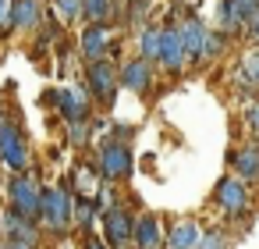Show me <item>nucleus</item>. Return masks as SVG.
<instances>
[{"instance_id":"nucleus-1","label":"nucleus","mask_w":259,"mask_h":249,"mask_svg":"<svg viewBox=\"0 0 259 249\" xmlns=\"http://www.w3.org/2000/svg\"><path fill=\"white\" fill-rule=\"evenodd\" d=\"M39 224L50 235H68L75 228V196L68 192V185H43Z\"/></svg>"},{"instance_id":"nucleus-2","label":"nucleus","mask_w":259,"mask_h":249,"mask_svg":"<svg viewBox=\"0 0 259 249\" xmlns=\"http://www.w3.org/2000/svg\"><path fill=\"white\" fill-rule=\"evenodd\" d=\"M96 167H100V182H107V185H121V182H128L132 171H135L132 146L121 143V139H114V135H107V139L100 143Z\"/></svg>"},{"instance_id":"nucleus-3","label":"nucleus","mask_w":259,"mask_h":249,"mask_svg":"<svg viewBox=\"0 0 259 249\" xmlns=\"http://www.w3.org/2000/svg\"><path fill=\"white\" fill-rule=\"evenodd\" d=\"M8 206L29 221H39V206H43V185L32 171L11 174L8 178Z\"/></svg>"},{"instance_id":"nucleus-4","label":"nucleus","mask_w":259,"mask_h":249,"mask_svg":"<svg viewBox=\"0 0 259 249\" xmlns=\"http://www.w3.org/2000/svg\"><path fill=\"white\" fill-rule=\"evenodd\" d=\"M0 164L11 167L15 174L29 171V135L18 121H0Z\"/></svg>"},{"instance_id":"nucleus-5","label":"nucleus","mask_w":259,"mask_h":249,"mask_svg":"<svg viewBox=\"0 0 259 249\" xmlns=\"http://www.w3.org/2000/svg\"><path fill=\"white\" fill-rule=\"evenodd\" d=\"M85 89L100 107H114L121 79H117V61H93L85 64Z\"/></svg>"},{"instance_id":"nucleus-6","label":"nucleus","mask_w":259,"mask_h":249,"mask_svg":"<svg viewBox=\"0 0 259 249\" xmlns=\"http://www.w3.org/2000/svg\"><path fill=\"white\" fill-rule=\"evenodd\" d=\"M213 206H217L227 221L245 217V214H248V206H252L248 185H245L241 178H234V174H224V178L213 185Z\"/></svg>"},{"instance_id":"nucleus-7","label":"nucleus","mask_w":259,"mask_h":249,"mask_svg":"<svg viewBox=\"0 0 259 249\" xmlns=\"http://www.w3.org/2000/svg\"><path fill=\"white\" fill-rule=\"evenodd\" d=\"M100 224H103V242L110 249H128L135 242V217L117 203V206H107L100 214Z\"/></svg>"},{"instance_id":"nucleus-8","label":"nucleus","mask_w":259,"mask_h":249,"mask_svg":"<svg viewBox=\"0 0 259 249\" xmlns=\"http://www.w3.org/2000/svg\"><path fill=\"white\" fill-rule=\"evenodd\" d=\"M156 64H160L167 75H181V72L188 68V54H185L178 22L163 25V40H160V57H156Z\"/></svg>"},{"instance_id":"nucleus-9","label":"nucleus","mask_w":259,"mask_h":249,"mask_svg":"<svg viewBox=\"0 0 259 249\" xmlns=\"http://www.w3.org/2000/svg\"><path fill=\"white\" fill-rule=\"evenodd\" d=\"M110 47H114V29L110 25H85L82 36H78V54L85 57V64L107 61Z\"/></svg>"},{"instance_id":"nucleus-10","label":"nucleus","mask_w":259,"mask_h":249,"mask_svg":"<svg viewBox=\"0 0 259 249\" xmlns=\"http://www.w3.org/2000/svg\"><path fill=\"white\" fill-rule=\"evenodd\" d=\"M117 79H121V89H128V93H135V96H146V93L153 89V64L135 54V57L121 61Z\"/></svg>"},{"instance_id":"nucleus-11","label":"nucleus","mask_w":259,"mask_h":249,"mask_svg":"<svg viewBox=\"0 0 259 249\" xmlns=\"http://www.w3.org/2000/svg\"><path fill=\"white\" fill-rule=\"evenodd\" d=\"M0 235H4V242H25V245H39V228L36 221L15 214L11 206L0 210Z\"/></svg>"},{"instance_id":"nucleus-12","label":"nucleus","mask_w":259,"mask_h":249,"mask_svg":"<svg viewBox=\"0 0 259 249\" xmlns=\"http://www.w3.org/2000/svg\"><path fill=\"white\" fill-rule=\"evenodd\" d=\"M89 89H85V82L82 86H64V89H57V114L71 125V121H89Z\"/></svg>"},{"instance_id":"nucleus-13","label":"nucleus","mask_w":259,"mask_h":249,"mask_svg":"<svg viewBox=\"0 0 259 249\" xmlns=\"http://www.w3.org/2000/svg\"><path fill=\"white\" fill-rule=\"evenodd\" d=\"M135 249H163L167 245V228H163V217L153 214V210H142L135 217Z\"/></svg>"},{"instance_id":"nucleus-14","label":"nucleus","mask_w":259,"mask_h":249,"mask_svg":"<svg viewBox=\"0 0 259 249\" xmlns=\"http://www.w3.org/2000/svg\"><path fill=\"white\" fill-rule=\"evenodd\" d=\"M178 29H181V43H185V54H188V64H199V57H202V47H206V36H209V25L195 15V11H188L181 22H178Z\"/></svg>"},{"instance_id":"nucleus-15","label":"nucleus","mask_w":259,"mask_h":249,"mask_svg":"<svg viewBox=\"0 0 259 249\" xmlns=\"http://www.w3.org/2000/svg\"><path fill=\"white\" fill-rule=\"evenodd\" d=\"M231 171H234V178H241L245 185L252 182H259V143H245V146H238L231 157Z\"/></svg>"},{"instance_id":"nucleus-16","label":"nucleus","mask_w":259,"mask_h":249,"mask_svg":"<svg viewBox=\"0 0 259 249\" xmlns=\"http://www.w3.org/2000/svg\"><path fill=\"white\" fill-rule=\"evenodd\" d=\"M234 82H238V93L241 96H248V93H252V100L259 96V47H248L241 54L238 72H234Z\"/></svg>"},{"instance_id":"nucleus-17","label":"nucleus","mask_w":259,"mask_h":249,"mask_svg":"<svg viewBox=\"0 0 259 249\" xmlns=\"http://www.w3.org/2000/svg\"><path fill=\"white\" fill-rule=\"evenodd\" d=\"M199 242H202V224L195 217H181L170 224L163 249H199Z\"/></svg>"},{"instance_id":"nucleus-18","label":"nucleus","mask_w":259,"mask_h":249,"mask_svg":"<svg viewBox=\"0 0 259 249\" xmlns=\"http://www.w3.org/2000/svg\"><path fill=\"white\" fill-rule=\"evenodd\" d=\"M15 32H32L43 22V4L39 0H11V15H8Z\"/></svg>"},{"instance_id":"nucleus-19","label":"nucleus","mask_w":259,"mask_h":249,"mask_svg":"<svg viewBox=\"0 0 259 249\" xmlns=\"http://www.w3.org/2000/svg\"><path fill=\"white\" fill-rule=\"evenodd\" d=\"M96 217H100L96 199H93V196H75V231H82V238H85V235H93Z\"/></svg>"},{"instance_id":"nucleus-20","label":"nucleus","mask_w":259,"mask_h":249,"mask_svg":"<svg viewBox=\"0 0 259 249\" xmlns=\"http://www.w3.org/2000/svg\"><path fill=\"white\" fill-rule=\"evenodd\" d=\"M227 36L220 32V29H209V36H206V47H202V57H199V68H209V64H217V61H224V54H227Z\"/></svg>"},{"instance_id":"nucleus-21","label":"nucleus","mask_w":259,"mask_h":249,"mask_svg":"<svg viewBox=\"0 0 259 249\" xmlns=\"http://www.w3.org/2000/svg\"><path fill=\"white\" fill-rule=\"evenodd\" d=\"M114 11H117L114 0H82V18L89 25H107L114 18Z\"/></svg>"},{"instance_id":"nucleus-22","label":"nucleus","mask_w":259,"mask_h":249,"mask_svg":"<svg viewBox=\"0 0 259 249\" xmlns=\"http://www.w3.org/2000/svg\"><path fill=\"white\" fill-rule=\"evenodd\" d=\"M160 40H163V25H146L139 32V57L153 64L160 57Z\"/></svg>"},{"instance_id":"nucleus-23","label":"nucleus","mask_w":259,"mask_h":249,"mask_svg":"<svg viewBox=\"0 0 259 249\" xmlns=\"http://www.w3.org/2000/svg\"><path fill=\"white\" fill-rule=\"evenodd\" d=\"M217 29L231 40V36H245L241 32V22H238V11H234V0H220L217 4Z\"/></svg>"},{"instance_id":"nucleus-24","label":"nucleus","mask_w":259,"mask_h":249,"mask_svg":"<svg viewBox=\"0 0 259 249\" xmlns=\"http://www.w3.org/2000/svg\"><path fill=\"white\" fill-rule=\"evenodd\" d=\"M234 11H238L241 32L252 36V29H255V22H259V0H234Z\"/></svg>"},{"instance_id":"nucleus-25","label":"nucleus","mask_w":259,"mask_h":249,"mask_svg":"<svg viewBox=\"0 0 259 249\" xmlns=\"http://www.w3.org/2000/svg\"><path fill=\"white\" fill-rule=\"evenodd\" d=\"M149 8H153V0H128V29H135V36L149 25Z\"/></svg>"},{"instance_id":"nucleus-26","label":"nucleus","mask_w":259,"mask_h":249,"mask_svg":"<svg viewBox=\"0 0 259 249\" xmlns=\"http://www.w3.org/2000/svg\"><path fill=\"white\" fill-rule=\"evenodd\" d=\"M54 15L61 18V22H78L82 18V0H54Z\"/></svg>"},{"instance_id":"nucleus-27","label":"nucleus","mask_w":259,"mask_h":249,"mask_svg":"<svg viewBox=\"0 0 259 249\" xmlns=\"http://www.w3.org/2000/svg\"><path fill=\"white\" fill-rule=\"evenodd\" d=\"M89 128H93V118L89 121H71L68 125V146H75V150L89 146Z\"/></svg>"},{"instance_id":"nucleus-28","label":"nucleus","mask_w":259,"mask_h":249,"mask_svg":"<svg viewBox=\"0 0 259 249\" xmlns=\"http://www.w3.org/2000/svg\"><path fill=\"white\" fill-rule=\"evenodd\" d=\"M199 249H231V238H227L224 228H209V231H202Z\"/></svg>"},{"instance_id":"nucleus-29","label":"nucleus","mask_w":259,"mask_h":249,"mask_svg":"<svg viewBox=\"0 0 259 249\" xmlns=\"http://www.w3.org/2000/svg\"><path fill=\"white\" fill-rule=\"evenodd\" d=\"M245 125H248L252 135H259V100H252V103L245 107Z\"/></svg>"},{"instance_id":"nucleus-30","label":"nucleus","mask_w":259,"mask_h":249,"mask_svg":"<svg viewBox=\"0 0 259 249\" xmlns=\"http://www.w3.org/2000/svg\"><path fill=\"white\" fill-rule=\"evenodd\" d=\"M78 249H110L103 238H96V235H85L82 242H78Z\"/></svg>"},{"instance_id":"nucleus-31","label":"nucleus","mask_w":259,"mask_h":249,"mask_svg":"<svg viewBox=\"0 0 259 249\" xmlns=\"http://www.w3.org/2000/svg\"><path fill=\"white\" fill-rule=\"evenodd\" d=\"M8 15H11V0H0V25L8 22Z\"/></svg>"},{"instance_id":"nucleus-32","label":"nucleus","mask_w":259,"mask_h":249,"mask_svg":"<svg viewBox=\"0 0 259 249\" xmlns=\"http://www.w3.org/2000/svg\"><path fill=\"white\" fill-rule=\"evenodd\" d=\"M8 249H36V245H25V242H4Z\"/></svg>"},{"instance_id":"nucleus-33","label":"nucleus","mask_w":259,"mask_h":249,"mask_svg":"<svg viewBox=\"0 0 259 249\" xmlns=\"http://www.w3.org/2000/svg\"><path fill=\"white\" fill-rule=\"evenodd\" d=\"M252 43L259 47V22H255V29H252Z\"/></svg>"},{"instance_id":"nucleus-34","label":"nucleus","mask_w":259,"mask_h":249,"mask_svg":"<svg viewBox=\"0 0 259 249\" xmlns=\"http://www.w3.org/2000/svg\"><path fill=\"white\" fill-rule=\"evenodd\" d=\"M0 121H4V103H0Z\"/></svg>"},{"instance_id":"nucleus-35","label":"nucleus","mask_w":259,"mask_h":249,"mask_svg":"<svg viewBox=\"0 0 259 249\" xmlns=\"http://www.w3.org/2000/svg\"><path fill=\"white\" fill-rule=\"evenodd\" d=\"M0 249H8V245H4V242H0Z\"/></svg>"},{"instance_id":"nucleus-36","label":"nucleus","mask_w":259,"mask_h":249,"mask_svg":"<svg viewBox=\"0 0 259 249\" xmlns=\"http://www.w3.org/2000/svg\"><path fill=\"white\" fill-rule=\"evenodd\" d=\"M128 249H135V245H128Z\"/></svg>"},{"instance_id":"nucleus-37","label":"nucleus","mask_w":259,"mask_h":249,"mask_svg":"<svg viewBox=\"0 0 259 249\" xmlns=\"http://www.w3.org/2000/svg\"><path fill=\"white\" fill-rule=\"evenodd\" d=\"M0 210H4V206H0Z\"/></svg>"}]
</instances>
